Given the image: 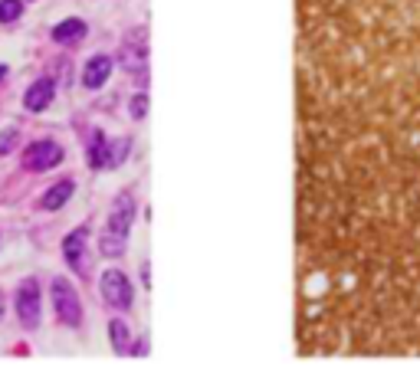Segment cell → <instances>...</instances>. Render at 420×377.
I'll return each mask as SVG.
<instances>
[{
    "instance_id": "1",
    "label": "cell",
    "mask_w": 420,
    "mask_h": 377,
    "mask_svg": "<svg viewBox=\"0 0 420 377\" xmlns=\"http://www.w3.org/2000/svg\"><path fill=\"white\" fill-rule=\"evenodd\" d=\"M118 66L128 69L132 75H142L148 66V30L135 27L125 33L122 49H118Z\"/></svg>"
},
{
    "instance_id": "2",
    "label": "cell",
    "mask_w": 420,
    "mask_h": 377,
    "mask_svg": "<svg viewBox=\"0 0 420 377\" xmlns=\"http://www.w3.org/2000/svg\"><path fill=\"white\" fill-rule=\"evenodd\" d=\"M53 305H56V315L63 325H69V328H79V325H82V305H79L76 289H73L66 279H56V283H53Z\"/></svg>"
},
{
    "instance_id": "3",
    "label": "cell",
    "mask_w": 420,
    "mask_h": 377,
    "mask_svg": "<svg viewBox=\"0 0 420 377\" xmlns=\"http://www.w3.org/2000/svg\"><path fill=\"white\" fill-rule=\"evenodd\" d=\"M63 158H66L63 144H56L53 138H39V142L27 144V151H23V168L27 171H49V168H56Z\"/></svg>"
},
{
    "instance_id": "4",
    "label": "cell",
    "mask_w": 420,
    "mask_h": 377,
    "mask_svg": "<svg viewBox=\"0 0 420 377\" xmlns=\"http://www.w3.org/2000/svg\"><path fill=\"white\" fill-rule=\"evenodd\" d=\"M39 309H43V295H39L37 279H23L17 289V315L23 328H37L39 325Z\"/></svg>"
},
{
    "instance_id": "5",
    "label": "cell",
    "mask_w": 420,
    "mask_h": 377,
    "mask_svg": "<svg viewBox=\"0 0 420 377\" xmlns=\"http://www.w3.org/2000/svg\"><path fill=\"white\" fill-rule=\"evenodd\" d=\"M102 299L112 305V309H128L132 305V283L128 276L118 273V269H105L102 273Z\"/></svg>"
},
{
    "instance_id": "6",
    "label": "cell",
    "mask_w": 420,
    "mask_h": 377,
    "mask_svg": "<svg viewBox=\"0 0 420 377\" xmlns=\"http://www.w3.org/2000/svg\"><path fill=\"white\" fill-rule=\"evenodd\" d=\"M132 220H135V197L125 190V194H118V200H115V210H112V217H109L105 233H115V236H125V240H128Z\"/></svg>"
},
{
    "instance_id": "7",
    "label": "cell",
    "mask_w": 420,
    "mask_h": 377,
    "mask_svg": "<svg viewBox=\"0 0 420 377\" xmlns=\"http://www.w3.org/2000/svg\"><path fill=\"white\" fill-rule=\"evenodd\" d=\"M53 95H56V82H53V79H39V82H33L27 89L23 105H27L30 112H43V109L53 105Z\"/></svg>"
},
{
    "instance_id": "8",
    "label": "cell",
    "mask_w": 420,
    "mask_h": 377,
    "mask_svg": "<svg viewBox=\"0 0 420 377\" xmlns=\"http://www.w3.org/2000/svg\"><path fill=\"white\" fill-rule=\"evenodd\" d=\"M109 75H112V59L109 56H92L86 63V69H82V85L86 89H102L105 82H109Z\"/></svg>"
},
{
    "instance_id": "9",
    "label": "cell",
    "mask_w": 420,
    "mask_h": 377,
    "mask_svg": "<svg viewBox=\"0 0 420 377\" xmlns=\"http://www.w3.org/2000/svg\"><path fill=\"white\" fill-rule=\"evenodd\" d=\"M86 20L79 17H69V20H59L56 27H53V39H56L59 47H73V43H79V39L86 37Z\"/></svg>"
},
{
    "instance_id": "10",
    "label": "cell",
    "mask_w": 420,
    "mask_h": 377,
    "mask_svg": "<svg viewBox=\"0 0 420 377\" xmlns=\"http://www.w3.org/2000/svg\"><path fill=\"white\" fill-rule=\"evenodd\" d=\"M86 240H89V226H79L73 233L63 240V256L73 269H82V249H86Z\"/></svg>"
},
{
    "instance_id": "11",
    "label": "cell",
    "mask_w": 420,
    "mask_h": 377,
    "mask_svg": "<svg viewBox=\"0 0 420 377\" xmlns=\"http://www.w3.org/2000/svg\"><path fill=\"white\" fill-rule=\"evenodd\" d=\"M73 194H76V184H73V180H69V178L56 180V184H53V187L39 197V207H43V210H59L69 197H73Z\"/></svg>"
},
{
    "instance_id": "12",
    "label": "cell",
    "mask_w": 420,
    "mask_h": 377,
    "mask_svg": "<svg viewBox=\"0 0 420 377\" xmlns=\"http://www.w3.org/2000/svg\"><path fill=\"white\" fill-rule=\"evenodd\" d=\"M89 168L92 171L109 168V138L99 128H92V142H89Z\"/></svg>"
},
{
    "instance_id": "13",
    "label": "cell",
    "mask_w": 420,
    "mask_h": 377,
    "mask_svg": "<svg viewBox=\"0 0 420 377\" xmlns=\"http://www.w3.org/2000/svg\"><path fill=\"white\" fill-rule=\"evenodd\" d=\"M125 246H128V240H125V236H115V233H102V240H99L102 256H122Z\"/></svg>"
},
{
    "instance_id": "14",
    "label": "cell",
    "mask_w": 420,
    "mask_h": 377,
    "mask_svg": "<svg viewBox=\"0 0 420 377\" xmlns=\"http://www.w3.org/2000/svg\"><path fill=\"white\" fill-rule=\"evenodd\" d=\"M109 335H112L115 351H128V328H125V321H118V319L109 321Z\"/></svg>"
},
{
    "instance_id": "15",
    "label": "cell",
    "mask_w": 420,
    "mask_h": 377,
    "mask_svg": "<svg viewBox=\"0 0 420 377\" xmlns=\"http://www.w3.org/2000/svg\"><path fill=\"white\" fill-rule=\"evenodd\" d=\"M23 17V0H0V23H13Z\"/></svg>"
},
{
    "instance_id": "16",
    "label": "cell",
    "mask_w": 420,
    "mask_h": 377,
    "mask_svg": "<svg viewBox=\"0 0 420 377\" xmlns=\"http://www.w3.org/2000/svg\"><path fill=\"white\" fill-rule=\"evenodd\" d=\"M128 148H132V142H128V138H122V142H109V168L122 164L125 154H128Z\"/></svg>"
},
{
    "instance_id": "17",
    "label": "cell",
    "mask_w": 420,
    "mask_h": 377,
    "mask_svg": "<svg viewBox=\"0 0 420 377\" xmlns=\"http://www.w3.org/2000/svg\"><path fill=\"white\" fill-rule=\"evenodd\" d=\"M17 142H20V132H17V128H4V132H0V158L17 148Z\"/></svg>"
},
{
    "instance_id": "18",
    "label": "cell",
    "mask_w": 420,
    "mask_h": 377,
    "mask_svg": "<svg viewBox=\"0 0 420 377\" xmlns=\"http://www.w3.org/2000/svg\"><path fill=\"white\" fill-rule=\"evenodd\" d=\"M144 115H148V95H135L132 99V118H144Z\"/></svg>"
},
{
    "instance_id": "19",
    "label": "cell",
    "mask_w": 420,
    "mask_h": 377,
    "mask_svg": "<svg viewBox=\"0 0 420 377\" xmlns=\"http://www.w3.org/2000/svg\"><path fill=\"white\" fill-rule=\"evenodd\" d=\"M0 319H4V295H0Z\"/></svg>"
},
{
    "instance_id": "20",
    "label": "cell",
    "mask_w": 420,
    "mask_h": 377,
    "mask_svg": "<svg viewBox=\"0 0 420 377\" xmlns=\"http://www.w3.org/2000/svg\"><path fill=\"white\" fill-rule=\"evenodd\" d=\"M4 75H7V66H0V79H4Z\"/></svg>"
}]
</instances>
